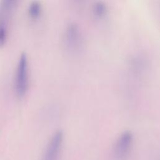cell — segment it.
I'll return each instance as SVG.
<instances>
[{"label": "cell", "instance_id": "cell-1", "mask_svg": "<svg viewBox=\"0 0 160 160\" xmlns=\"http://www.w3.org/2000/svg\"><path fill=\"white\" fill-rule=\"evenodd\" d=\"M28 88V59L25 52L21 54L16 68L15 89L19 97L26 94Z\"/></svg>", "mask_w": 160, "mask_h": 160}, {"label": "cell", "instance_id": "cell-2", "mask_svg": "<svg viewBox=\"0 0 160 160\" xmlns=\"http://www.w3.org/2000/svg\"><path fill=\"white\" fill-rule=\"evenodd\" d=\"M133 142V136L126 131L118 137L114 148V156L117 160L125 159L129 154Z\"/></svg>", "mask_w": 160, "mask_h": 160}, {"label": "cell", "instance_id": "cell-3", "mask_svg": "<svg viewBox=\"0 0 160 160\" xmlns=\"http://www.w3.org/2000/svg\"><path fill=\"white\" fill-rule=\"evenodd\" d=\"M63 140L62 131H58L52 136L47 147L43 160H58Z\"/></svg>", "mask_w": 160, "mask_h": 160}, {"label": "cell", "instance_id": "cell-4", "mask_svg": "<svg viewBox=\"0 0 160 160\" xmlns=\"http://www.w3.org/2000/svg\"><path fill=\"white\" fill-rule=\"evenodd\" d=\"M81 36L78 26L71 23L69 24L65 32V42L69 49H74L79 44Z\"/></svg>", "mask_w": 160, "mask_h": 160}, {"label": "cell", "instance_id": "cell-5", "mask_svg": "<svg viewBox=\"0 0 160 160\" xmlns=\"http://www.w3.org/2000/svg\"><path fill=\"white\" fill-rule=\"evenodd\" d=\"M16 6V1L4 0L0 2V26H8Z\"/></svg>", "mask_w": 160, "mask_h": 160}, {"label": "cell", "instance_id": "cell-6", "mask_svg": "<svg viewBox=\"0 0 160 160\" xmlns=\"http://www.w3.org/2000/svg\"><path fill=\"white\" fill-rule=\"evenodd\" d=\"M41 6L39 1H34L30 3L28 8V14L31 19H38L41 14Z\"/></svg>", "mask_w": 160, "mask_h": 160}, {"label": "cell", "instance_id": "cell-7", "mask_svg": "<svg viewBox=\"0 0 160 160\" xmlns=\"http://www.w3.org/2000/svg\"><path fill=\"white\" fill-rule=\"evenodd\" d=\"M94 14L98 18L102 17L106 11L105 5L102 2H97L93 8Z\"/></svg>", "mask_w": 160, "mask_h": 160}, {"label": "cell", "instance_id": "cell-8", "mask_svg": "<svg viewBox=\"0 0 160 160\" xmlns=\"http://www.w3.org/2000/svg\"><path fill=\"white\" fill-rule=\"evenodd\" d=\"M8 26H0V46L4 44L7 38Z\"/></svg>", "mask_w": 160, "mask_h": 160}]
</instances>
